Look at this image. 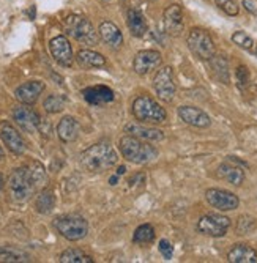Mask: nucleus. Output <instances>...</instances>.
Here are the masks:
<instances>
[{"label":"nucleus","mask_w":257,"mask_h":263,"mask_svg":"<svg viewBox=\"0 0 257 263\" xmlns=\"http://www.w3.org/2000/svg\"><path fill=\"white\" fill-rule=\"evenodd\" d=\"M103 2H111V0H103Z\"/></svg>","instance_id":"obj_44"},{"label":"nucleus","mask_w":257,"mask_h":263,"mask_svg":"<svg viewBox=\"0 0 257 263\" xmlns=\"http://www.w3.org/2000/svg\"><path fill=\"white\" fill-rule=\"evenodd\" d=\"M230 263H257V251L248 245H235L227 252Z\"/></svg>","instance_id":"obj_22"},{"label":"nucleus","mask_w":257,"mask_h":263,"mask_svg":"<svg viewBox=\"0 0 257 263\" xmlns=\"http://www.w3.org/2000/svg\"><path fill=\"white\" fill-rule=\"evenodd\" d=\"M215 4L227 14V16H237L238 14V5L233 0H215Z\"/></svg>","instance_id":"obj_35"},{"label":"nucleus","mask_w":257,"mask_h":263,"mask_svg":"<svg viewBox=\"0 0 257 263\" xmlns=\"http://www.w3.org/2000/svg\"><path fill=\"white\" fill-rule=\"evenodd\" d=\"M125 172H126V167H125V165H120L119 169H117V175H119V177H120V175H123Z\"/></svg>","instance_id":"obj_38"},{"label":"nucleus","mask_w":257,"mask_h":263,"mask_svg":"<svg viewBox=\"0 0 257 263\" xmlns=\"http://www.w3.org/2000/svg\"><path fill=\"white\" fill-rule=\"evenodd\" d=\"M158 249H159L161 255L164 257L166 260H171V258H172V255H174V248H172V245H171L168 240H161Z\"/></svg>","instance_id":"obj_36"},{"label":"nucleus","mask_w":257,"mask_h":263,"mask_svg":"<svg viewBox=\"0 0 257 263\" xmlns=\"http://www.w3.org/2000/svg\"><path fill=\"white\" fill-rule=\"evenodd\" d=\"M216 175H218V178L226 180L227 183H230L233 186H240L245 181V171L242 167L229 164V162H224L218 167Z\"/></svg>","instance_id":"obj_23"},{"label":"nucleus","mask_w":257,"mask_h":263,"mask_svg":"<svg viewBox=\"0 0 257 263\" xmlns=\"http://www.w3.org/2000/svg\"><path fill=\"white\" fill-rule=\"evenodd\" d=\"M13 120L16 125L29 134L36 133L41 125V118L40 115L29 106V104H21L13 109Z\"/></svg>","instance_id":"obj_11"},{"label":"nucleus","mask_w":257,"mask_h":263,"mask_svg":"<svg viewBox=\"0 0 257 263\" xmlns=\"http://www.w3.org/2000/svg\"><path fill=\"white\" fill-rule=\"evenodd\" d=\"M230 227V219L223 214L216 213H210L202 216L197 221V232L207 236H213V238H221L227 233Z\"/></svg>","instance_id":"obj_9"},{"label":"nucleus","mask_w":257,"mask_h":263,"mask_svg":"<svg viewBox=\"0 0 257 263\" xmlns=\"http://www.w3.org/2000/svg\"><path fill=\"white\" fill-rule=\"evenodd\" d=\"M254 54H255V57H257V44L254 46Z\"/></svg>","instance_id":"obj_43"},{"label":"nucleus","mask_w":257,"mask_h":263,"mask_svg":"<svg viewBox=\"0 0 257 263\" xmlns=\"http://www.w3.org/2000/svg\"><path fill=\"white\" fill-rule=\"evenodd\" d=\"M205 199L210 205L219 211H232L238 208L240 205V199L235 194L230 193V191L218 189V187L208 189L205 193Z\"/></svg>","instance_id":"obj_10"},{"label":"nucleus","mask_w":257,"mask_h":263,"mask_svg":"<svg viewBox=\"0 0 257 263\" xmlns=\"http://www.w3.org/2000/svg\"><path fill=\"white\" fill-rule=\"evenodd\" d=\"M153 88L161 101L171 103L175 98L177 93V85L174 79V69L171 66H162L158 69L153 79Z\"/></svg>","instance_id":"obj_8"},{"label":"nucleus","mask_w":257,"mask_h":263,"mask_svg":"<svg viewBox=\"0 0 257 263\" xmlns=\"http://www.w3.org/2000/svg\"><path fill=\"white\" fill-rule=\"evenodd\" d=\"M4 186H5V180H4V175L0 174V193H2V189H4Z\"/></svg>","instance_id":"obj_39"},{"label":"nucleus","mask_w":257,"mask_h":263,"mask_svg":"<svg viewBox=\"0 0 257 263\" xmlns=\"http://www.w3.org/2000/svg\"><path fill=\"white\" fill-rule=\"evenodd\" d=\"M243 7L249 11V13H257V5L254 0H243Z\"/></svg>","instance_id":"obj_37"},{"label":"nucleus","mask_w":257,"mask_h":263,"mask_svg":"<svg viewBox=\"0 0 257 263\" xmlns=\"http://www.w3.org/2000/svg\"><path fill=\"white\" fill-rule=\"evenodd\" d=\"M232 41L235 43L237 46H240L242 49H245V51H254V46H255V43H254V40L246 33V32H235L232 35Z\"/></svg>","instance_id":"obj_32"},{"label":"nucleus","mask_w":257,"mask_h":263,"mask_svg":"<svg viewBox=\"0 0 257 263\" xmlns=\"http://www.w3.org/2000/svg\"><path fill=\"white\" fill-rule=\"evenodd\" d=\"M65 27H66V32L71 35L76 41L82 43V44H87V46H95L98 44L100 41V33L95 30L93 27V24L81 16V14H71L65 19Z\"/></svg>","instance_id":"obj_4"},{"label":"nucleus","mask_w":257,"mask_h":263,"mask_svg":"<svg viewBox=\"0 0 257 263\" xmlns=\"http://www.w3.org/2000/svg\"><path fill=\"white\" fill-rule=\"evenodd\" d=\"M56 206V196H54V191L46 187L41 189L40 194L36 196L35 200V208L40 214H49Z\"/></svg>","instance_id":"obj_26"},{"label":"nucleus","mask_w":257,"mask_h":263,"mask_svg":"<svg viewBox=\"0 0 257 263\" xmlns=\"http://www.w3.org/2000/svg\"><path fill=\"white\" fill-rule=\"evenodd\" d=\"M122 156L134 164H149L156 159L158 152L147 140H142L134 136H123L119 142Z\"/></svg>","instance_id":"obj_2"},{"label":"nucleus","mask_w":257,"mask_h":263,"mask_svg":"<svg viewBox=\"0 0 257 263\" xmlns=\"http://www.w3.org/2000/svg\"><path fill=\"white\" fill-rule=\"evenodd\" d=\"M161 62H162V57L158 51H152V49L141 51L136 54L133 60V69L139 76H147L153 69L161 66Z\"/></svg>","instance_id":"obj_12"},{"label":"nucleus","mask_w":257,"mask_h":263,"mask_svg":"<svg viewBox=\"0 0 257 263\" xmlns=\"http://www.w3.org/2000/svg\"><path fill=\"white\" fill-rule=\"evenodd\" d=\"M98 33H100V38L106 44H109L111 47H115V49L123 44V35H122L120 29L117 27L114 22H111V21H103L100 24Z\"/></svg>","instance_id":"obj_20"},{"label":"nucleus","mask_w":257,"mask_h":263,"mask_svg":"<svg viewBox=\"0 0 257 263\" xmlns=\"http://www.w3.org/2000/svg\"><path fill=\"white\" fill-rule=\"evenodd\" d=\"M76 59L82 68H101L106 65V59L100 52H95L91 49H81Z\"/></svg>","instance_id":"obj_25"},{"label":"nucleus","mask_w":257,"mask_h":263,"mask_svg":"<svg viewBox=\"0 0 257 263\" xmlns=\"http://www.w3.org/2000/svg\"><path fill=\"white\" fill-rule=\"evenodd\" d=\"M56 230L66 238L68 241H79L87 236L88 233V224L84 218L69 214V216H60L54 221Z\"/></svg>","instance_id":"obj_6"},{"label":"nucleus","mask_w":257,"mask_h":263,"mask_svg":"<svg viewBox=\"0 0 257 263\" xmlns=\"http://www.w3.org/2000/svg\"><path fill=\"white\" fill-rule=\"evenodd\" d=\"M29 16H30V19H35V7H32L29 10Z\"/></svg>","instance_id":"obj_41"},{"label":"nucleus","mask_w":257,"mask_h":263,"mask_svg":"<svg viewBox=\"0 0 257 263\" xmlns=\"http://www.w3.org/2000/svg\"><path fill=\"white\" fill-rule=\"evenodd\" d=\"M5 158V153H4V150H2V147H0V161H2Z\"/></svg>","instance_id":"obj_42"},{"label":"nucleus","mask_w":257,"mask_h":263,"mask_svg":"<svg viewBox=\"0 0 257 263\" xmlns=\"http://www.w3.org/2000/svg\"><path fill=\"white\" fill-rule=\"evenodd\" d=\"M0 261L27 263V261H32V258L24 251H19V249H14V248H0Z\"/></svg>","instance_id":"obj_28"},{"label":"nucleus","mask_w":257,"mask_h":263,"mask_svg":"<svg viewBox=\"0 0 257 263\" xmlns=\"http://www.w3.org/2000/svg\"><path fill=\"white\" fill-rule=\"evenodd\" d=\"M210 62V68H212V74L216 81H219L221 84H229L230 78H229V65L227 60L221 55H213Z\"/></svg>","instance_id":"obj_27"},{"label":"nucleus","mask_w":257,"mask_h":263,"mask_svg":"<svg viewBox=\"0 0 257 263\" xmlns=\"http://www.w3.org/2000/svg\"><path fill=\"white\" fill-rule=\"evenodd\" d=\"M133 115L141 123H162L168 118L164 107H161L153 98L147 97V95H142V97H137L134 100Z\"/></svg>","instance_id":"obj_5"},{"label":"nucleus","mask_w":257,"mask_h":263,"mask_svg":"<svg viewBox=\"0 0 257 263\" xmlns=\"http://www.w3.org/2000/svg\"><path fill=\"white\" fill-rule=\"evenodd\" d=\"M155 240V229L150 224H142L134 230L133 243L136 245H150Z\"/></svg>","instance_id":"obj_30"},{"label":"nucleus","mask_w":257,"mask_h":263,"mask_svg":"<svg viewBox=\"0 0 257 263\" xmlns=\"http://www.w3.org/2000/svg\"><path fill=\"white\" fill-rule=\"evenodd\" d=\"M178 117L186 123L196 128H208L212 120L210 117L199 107L194 106H180L178 107Z\"/></svg>","instance_id":"obj_17"},{"label":"nucleus","mask_w":257,"mask_h":263,"mask_svg":"<svg viewBox=\"0 0 257 263\" xmlns=\"http://www.w3.org/2000/svg\"><path fill=\"white\" fill-rule=\"evenodd\" d=\"M66 104V98L62 97V95H49L48 98L44 100V110L49 112V114H57L62 112L65 109Z\"/></svg>","instance_id":"obj_31"},{"label":"nucleus","mask_w":257,"mask_h":263,"mask_svg":"<svg viewBox=\"0 0 257 263\" xmlns=\"http://www.w3.org/2000/svg\"><path fill=\"white\" fill-rule=\"evenodd\" d=\"M81 134V125L75 117H63L57 125V136L62 142L71 143Z\"/></svg>","instance_id":"obj_19"},{"label":"nucleus","mask_w":257,"mask_h":263,"mask_svg":"<svg viewBox=\"0 0 257 263\" xmlns=\"http://www.w3.org/2000/svg\"><path fill=\"white\" fill-rule=\"evenodd\" d=\"M237 84H238V88L245 90L248 88V85L251 84V76H249V69L246 66H238L237 68Z\"/></svg>","instance_id":"obj_34"},{"label":"nucleus","mask_w":257,"mask_h":263,"mask_svg":"<svg viewBox=\"0 0 257 263\" xmlns=\"http://www.w3.org/2000/svg\"><path fill=\"white\" fill-rule=\"evenodd\" d=\"M125 133H128L130 136H134V137H139L142 140H147V142H159L164 139V133L161 129H156V128H145L142 125H134V123H130L125 126Z\"/></svg>","instance_id":"obj_24"},{"label":"nucleus","mask_w":257,"mask_h":263,"mask_svg":"<svg viewBox=\"0 0 257 263\" xmlns=\"http://www.w3.org/2000/svg\"><path fill=\"white\" fill-rule=\"evenodd\" d=\"M190 51L200 60L208 62L215 55V43L204 29H193L186 38Z\"/></svg>","instance_id":"obj_7"},{"label":"nucleus","mask_w":257,"mask_h":263,"mask_svg":"<svg viewBox=\"0 0 257 263\" xmlns=\"http://www.w3.org/2000/svg\"><path fill=\"white\" fill-rule=\"evenodd\" d=\"M8 191L11 199L17 203L27 202L30 196H33L35 191H38L29 165L17 167L11 172V175L8 177Z\"/></svg>","instance_id":"obj_3"},{"label":"nucleus","mask_w":257,"mask_h":263,"mask_svg":"<svg viewBox=\"0 0 257 263\" xmlns=\"http://www.w3.org/2000/svg\"><path fill=\"white\" fill-rule=\"evenodd\" d=\"M117 180H119V175H114V177L109 180V183H111L112 186H115V184H117Z\"/></svg>","instance_id":"obj_40"},{"label":"nucleus","mask_w":257,"mask_h":263,"mask_svg":"<svg viewBox=\"0 0 257 263\" xmlns=\"http://www.w3.org/2000/svg\"><path fill=\"white\" fill-rule=\"evenodd\" d=\"M126 24H128V29L131 32L133 36L141 38L147 33L149 26H147V21L145 16L142 14V11L139 8H130L126 13Z\"/></svg>","instance_id":"obj_21"},{"label":"nucleus","mask_w":257,"mask_h":263,"mask_svg":"<svg viewBox=\"0 0 257 263\" xmlns=\"http://www.w3.org/2000/svg\"><path fill=\"white\" fill-rule=\"evenodd\" d=\"M82 97L91 106H103V104L112 103L115 95H114V90L106 85H93V87H87L82 90Z\"/></svg>","instance_id":"obj_18"},{"label":"nucleus","mask_w":257,"mask_h":263,"mask_svg":"<svg viewBox=\"0 0 257 263\" xmlns=\"http://www.w3.org/2000/svg\"><path fill=\"white\" fill-rule=\"evenodd\" d=\"M0 137H2L4 143L8 147V150L17 156L24 155L26 152V142L21 137V134L17 133V129L10 125L8 122L0 123Z\"/></svg>","instance_id":"obj_14"},{"label":"nucleus","mask_w":257,"mask_h":263,"mask_svg":"<svg viewBox=\"0 0 257 263\" xmlns=\"http://www.w3.org/2000/svg\"><path fill=\"white\" fill-rule=\"evenodd\" d=\"M49 51L54 60L62 66H71L73 65V49L69 44L68 38L63 35H59L49 41Z\"/></svg>","instance_id":"obj_13"},{"label":"nucleus","mask_w":257,"mask_h":263,"mask_svg":"<svg viewBox=\"0 0 257 263\" xmlns=\"http://www.w3.org/2000/svg\"><path fill=\"white\" fill-rule=\"evenodd\" d=\"M255 229H257V222H255L254 218H251V216H242V218H238V222H237V233L238 235L252 233Z\"/></svg>","instance_id":"obj_33"},{"label":"nucleus","mask_w":257,"mask_h":263,"mask_svg":"<svg viewBox=\"0 0 257 263\" xmlns=\"http://www.w3.org/2000/svg\"><path fill=\"white\" fill-rule=\"evenodd\" d=\"M117 153L107 142H98L81 155V165L88 172H104L117 164Z\"/></svg>","instance_id":"obj_1"},{"label":"nucleus","mask_w":257,"mask_h":263,"mask_svg":"<svg viewBox=\"0 0 257 263\" xmlns=\"http://www.w3.org/2000/svg\"><path fill=\"white\" fill-rule=\"evenodd\" d=\"M162 19H164V29L171 36H178L183 32V8L178 4H172L164 10V14H162Z\"/></svg>","instance_id":"obj_15"},{"label":"nucleus","mask_w":257,"mask_h":263,"mask_svg":"<svg viewBox=\"0 0 257 263\" xmlns=\"http://www.w3.org/2000/svg\"><path fill=\"white\" fill-rule=\"evenodd\" d=\"M60 263H93V258L81 249H66L60 254Z\"/></svg>","instance_id":"obj_29"},{"label":"nucleus","mask_w":257,"mask_h":263,"mask_svg":"<svg viewBox=\"0 0 257 263\" xmlns=\"http://www.w3.org/2000/svg\"><path fill=\"white\" fill-rule=\"evenodd\" d=\"M44 91V82L41 81H29L16 88L14 97L22 104H35L40 98V95Z\"/></svg>","instance_id":"obj_16"}]
</instances>
